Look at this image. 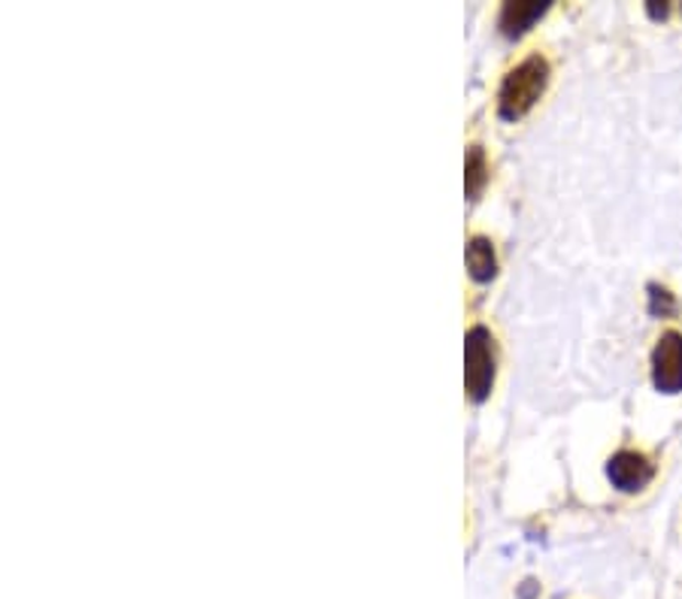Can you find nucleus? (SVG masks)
Returning <instances> with one entry per match:
<instances>
[{"mask_svg": "<svg viewBox=\"0 0 682 599\" xmlns=\"http://www.w3.org/2000/svg\"><path fill=\"white\" fill-rule=\"evenodd\" d=\"M606 475H610V482L625 490V494H634V490H640L652 482V463L646 454L640 451H619L616 457H610L606 463Z\"/></svg>", "mask_w": 682, "mask_h": 599, "instance_id": "20e7f679", "label": "nucleus"}, {"mask_svg": "<svg viewBox=\"0 0 682 599\" xmlns=\"http://www.w3.org/2000/svg\"><path fill=\"white\" fill-rule=\"evenodd\" d=\"M465 385H468V397L473 403L492 394L494 385V339L482 325L470 327L465 337Z\"/></svg>", "mask_w": 682, "mask_h": 599, "instance_id": "f03ea898", "label": "nucleus"}, {"mask_svg": "<svg viewBox=\"0 0 682 599\" xmlns=\"http://www.w3.org/2000/svg\"><path fill=\"white\" fill-rule=\"evenodd\" d=\"M549 10V3H537V0H528V3H506L504 10H501V31H504L506 37H518V34H525L540 15Z\"/></svg>", "mask_w": 682, "mask_h": 599, "instance_id": "39448f33", "label": "nucleus"}, {"mask_svg": "<svg viewBox=\"0 0 682 599\" xmlns=\"http://www.w3.org/2000/svg\"><path fill=\"white\" fill-rule=\"evenodd\" d=\"M649 313L661 315V318H670V315L677 313V300H673L668 287L649 285Z\"/></svg>", "mask_w": 682, "mask_h": 599, "instance_id": "6e6552de", "label": "nucleus"}, {"mask_svg": "<svg viewBox=\"0 0 682 599\" xmlns=\"http://www.w3.org/2000/svg\"><path fill=\"white\" fill-rule=\"evenodd\" d=\"M546 82H549V64L540 55H530V58L518 64L516 70H510L504 86H501V94H497V113H501V118H506V122L522 118L540 100V94L546 91Z\"/></svg>", "mask_w": 682, "mask_h": 599, "instance_id": "f257e3e1", "label": "nucleus"}, {"mask_svg": "<svg viewBox=\"0 0 682 599\" xmlns=\"http://www.w3.org/2000/svg\"><path fill=\"white\" fill-rule=\"evenodd\" d=\"M652 382L661 394L682 391V337L677 330L658 339L656 351H652Z\"/></svg>", "mask_w": 682, "mask_h": 599, "instance_id": "7ed1b4c3", "label": "nucleus"}, {"mask_svg": "<svg viewBox=\"0 0 682 599\" xmlns=\"http://www.w3.org/2000/svg\"><path fill=\"white\" fill-rule=\"evenodd\" d=\"M468 176H465V185H468V197H480V191L489 182V167H485V151L480 146H473L468 151Z\"/></svg>", "mask_w": 682, "mask_h": 599, "instance_id": "0eeeda50", "label": "nucleus"}, {"mask_svg": "<svg viewBox=\"0 0 682 599\" xmlns=\"http://www.w3.org/2000/svg\"><path fill=\"white\" fill-rule=\"evenodd\" d=\"M468 270L477 282H492L494 273H497V258H494V249L489 239H470L468 246Z\"/></svg>", "mask_w": 682, "mask_h": 599, "instance_id": "423d86ee", "label": "nucleus"}, {"mask_svg": "<svg viewBox=\"0 0 682 599\" xmlns=\"http://www.w3.org/2000/svg\"><path fill=\"white\" fill-rule=\"evenodd\" d=\"M646 10H649L652 19H664V15H668V3H649Z\"/></svg>", "mask_w": 682, "mask_h": 599, "instance_id": "1a4fd4ad", "label": "nucleus"}]
</instances>
